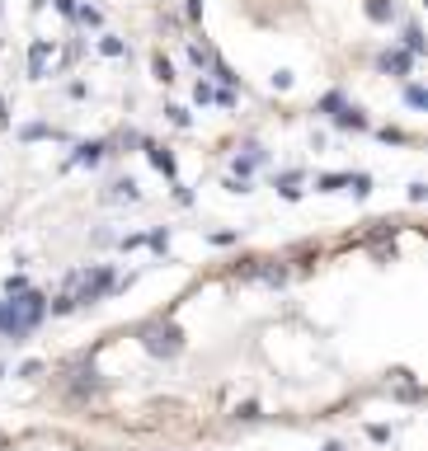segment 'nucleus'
<instances>
[{
	"label": "nucleus",
	"mask_w": 428,
	"mask_h": 451,
	"mask_svg": "<svg viewBox=\"0 0 428 451\" xmlns=\"http://www.w3.org/2000/svg\"><path fill=\"white\" fill-rule=\"evenodd\" d=\"M48 52H52L48 43H33V52H28V71H33V76H43V71H48Z\"/></svg>",
	"instance_id": "obj_5"
},
{
	"label": "nucleus",
	"mask_w": 428,
	"mask_h": 451,
	"mask_svg": "<svg viewBox=\"0 0 428 451\" xmlns=\"http://www.w3.org/2000/svg\"><path fill=\"white\" fill-rule=\"evenodd\" d=\"M14 296H19V301H5V306H0V329L19 344V339L33 334V324L43 319L48 306H43V296H38V292H14Z\"/></svg>",
	"instance_id": "obj_1"
},
{
	"label": "nucleus",
	"mask_w": 428,
	"mask_h": 451,
	"mask_svg": "<svg viewBox=\"0 0 428 451\" xmlns=\"http://www.w3.org/2000/svg\"><path fill=\"white\" fill-rule=\"evenodd\" d=\"M108 287H113V273H108V268H94V273L81 277V296H71V301H99Z\"/></svg>",
	"instance_id": "obj_3"
},
{
	"label": "nucleus",
	"mask_w": 428,
	"mask_h": 451,
	"mask_svg": "<svg viewBox=\"0 0 428 451\" xmlns=\"http://www.w3.org/2000/svg\"><path fill=\"white\" fill-rule=\"evenodd\" d=\"M320 188H348V174H325Z\"/></svg>",
	"instance_id": "obj_13"
},
{
	"label": "nucleus",
	"mask_w": 428,
	"mask_h": 451,
	"mask_svg": "<svg viewBox=\"0 0 428 451\" xmlns=\"http://www.w3.org/2000/svg\"><path fill=\"white\" fill-rule=\"evenodd\" d=\"M0 447H5V437H0Z\"/></svg>",
	"instance_id": "obj_17"
},
{
	"label": "nucleus",
	"mask_w": 428,
	"mask_h": 451,
	"mask_svg": "<svg viewBox=\"0 0 428 451\" xmlns=\"http://www.w3.org/2000/svg\"><path fill=\"white\" fill-rule=\"evenodd\" d=\"M76 19L90 24V28H99V10H94V5H81V10H76Z\"/></svg>",
	"instance_id": "obj_9"
},
{
	"label": "nucleus",
	"mask_w": 428,
	"mask_h": 451,
	"mask_svg": "<svg viewBox=\"0 0 428 451\" xmlns=\"http://www.w3.org/2000/svg\"><path fill=\"white\" fill-rule=\"evenodd\" d=\"M367 14H372V19H391V5H386V0H372Z\"/></svg>",
	"instance_id": "obj_12"
},
{
	"label": "nucleus",
	"mask_w": 428,
	"mask_h": 451,
	"mask_svg": "<svg viewBox=\"0 0 428 451\" xmlns=\"http://www.w3.org/2000/svg\"><path fill=\"white\" fill-rule=\"evenodd\" d=\"M146 151H151V165H156V169H161L165 179H174V156H170V151H165V146H146Z\"/></svg>",
	"instance_id": "obj_4"
},
{
	"label": "nucleus",
	"mask_w": 428,
	"mask_h": 451,
	"mask_svg": "<svg viewBox=\"0 0 428 451\" xmlns=\"http://www.w3.org/2000/svg\"><path fill=\"white\" fill-rule=\"evenodd\" d=\"M57 10L61 14H76V0H57Z\"/></svg>",
	"instance_id": "obj_15"
},
{
	"label": "nucleus",
	"mask_w": 428,
	"mask_h": 451,
	"mask_svg": "<svg viewBox=\"0 0 428 451\" xmlns=\"http://www.w3.org/2000/svg\"><path fill=\"white\" fill-rule=\"evenodd\" d=\"M99 48H104L108 56H123V43H118V38H104V43H99Z\"/></svg>",
	"instance_id": "obj_14"
},
{
	"label": "nucleus",
	"mask_w": 428,
	"mask_h": 451,
	"mask_svg": "<svg viewBox=\"0 0 428 451\" xmlns=\"http://www.w3.org/2000/svg\"><path fill=\"white\" fill-rule=\"evenodd\" d=\"M99 160H104V146H81L71 156V165H99Z\"/></svg>",
	"instance_id": "obj_6"
},
{
	"label": "nucleus",
	"mask_w": 428,
	"mask_h": 451,
	"mask_svg": "<svg viewBox=\"0 0 428 451\" xmlns=\"http://www.w3.org/2000/svg\"><path fill=\"white\" fill-rule=\"evenodd\" d=\"M405 48H409V52H424V33H419L414 24L405 28Z\"/></svg>",
	"instance_id": "obj_8"
},
{
	"label": "nucleus",
	"mask_w": 428,
	"mask_h": 451,
	"mask_svg": "<svg viewBox=\"0 0 428 451\" xmlns=\"http://www.w3.org/2000/svg\"><path fill=\"white\" fill-rule=\"evenodd\" d=\"M141 344L151 348V353H161V357H174V353H179V329H170V324H146V329H141Z\"/></svg>",
	"instance_id": "obj_2"
},
{
	"label": "nucleus",
	"mask_w": 428,
	"mask_h": 451,
	"mask_svg": "<svg viewBox=\"0 0 428 451\" xmlns=\"http://www.w3.org/2000/svg\"><path fill=\"white\" fill-rule=\"evenodd\" d=\"M325 451H344V447H339V442H329V447H325Z\"/></svg>",
	"instance_id": "obj_16"
},
{
	"label": "nucleus",
	"mask_w": 428,
	"mask_h": 451,
	"mask_svg": "<svg viewBox=\"0 0 428 451\" xmlns=\"http://www.w3.org/2000/svg\"><path fill=\"white\" fill-rule=\"evenodd\" d=\"M381 66L396 71V76H405V71H409V56H405V52H386V56H381Z\"/></svg>",
	"instance_id": "obj_7"
},
{
	"label": "nucleus",
	"mask_w": 428,
	"mask_h": 451,
	"mask_svg": "<svg viewBox=\"0 0 428 451\" xmlns=\"http://www.w3.org/2000/svg\"><path fill=\"white\" fill-rule=\"evenodd\" d=\"M19 136H24V141H38V136H57V132H52V127H43V123H33V127H24Z\"/></svg>",
	"instance_id": "obj_10"
},
{
	"label": "nucleus",
	"mask_w": 428,
	"mask_h": 451,
	"mask_svg": "<svg viewBox=\"0 0 428 451\" xmlns=\"http://www.w3.org/2000/svg\"><path fill=\"white\" fill-rule=\"evenodd\" d=\"M113 198H128V202H136V184L128 179V184H113Z\"/></svg>",
	"instance_id": "obj_11"
}]
</instances>
